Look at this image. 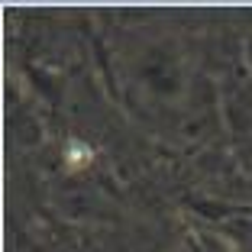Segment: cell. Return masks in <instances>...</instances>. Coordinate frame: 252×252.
<instances>
[{"instance_id":"cell-1","label":"cell","mask_w":252,"mask_h":252,"mask_svg":"<svg viewBox=\"0 0 252 252\" xmlns=\"http://www.w3.org/2000/svg\"><path fill=\"white\" fill-rule=\"evenodd\" d=\"M68 165L71 168H81V165H88L91 162V149L88 146H81V142H68Z\"/></svg>"}]
</instances>
